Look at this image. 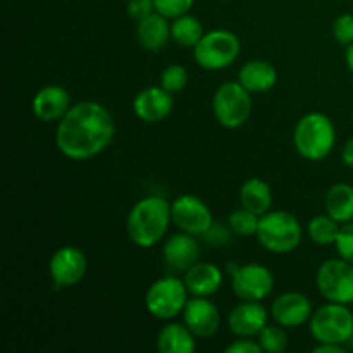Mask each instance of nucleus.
<instances>
[{
	"mask_svg": "<svg viewBox=\"0 0 353 353\" xmlns=\"http://www.w3.org/2000/svg\"><path fill=\"white\" fill-rule=\"evenodd\" d=\"M171 223V203L162 196L150 195L131 207L126 217V231L137 247L152 248L164 240Z\"/></svg>",
	"mask_w": 353,
	"mask_h": 353,
	"instance_id": "2",
	"label": "nucleus"
},
{
	"mask_svg": "<svg viewBox=\"0 0 353 353\" xmlns=\"http://www.w3.org/2000/svg\"><path fill=\"white\" fill-rule=\"evenodd\" d=\"M219 2H224V0H219Z\"/></svg>",
	"mask_w": 353,
	"mask_h": 353,
	"instance_id": "39",
	"label": "nucleus"
},
{
	"mask_svg": "<svg viewBox=\"0 0 353 353\" xmlns=\"http://www.w3.org/2000/svg\"><path fill=\"white\" fill-rule=\"evenodd\" d=\"M172 93L159 86L143 88L133 100V112L141 123L157 124L172 112Z\"/></svg>",
	"mask_w": 353,
	"mask_h": 353,
	"instance_id": "16",
	"label": "nucleus"
},
{
	"mask_svg": "<svg viewBox=\"0 0 353 353\" xmlns=\"http://www.w3.org/2000/svg\"><path fill=\"white\" fill-rule=\"evenodd\" d=\"M155 12V3L154 0H130L128 2V14L133 17L134 21H141L147 16Z\"/></svg>",
	"mask_w": 353,
	"mask_h": 353,
	"instance_id": "34",
	"label": "nucleus"
},
{
	"mask_svg": "<svg viewBox=\"0 0 353 353\" xmlns=\"http://www.w3.org/2000/svg\"><path fill=\"white\" fill-rule=\"evenodd\" d=\"M154 3L155 12L162 14L168 19H176L183 14H188L195 0H154Z\"/></svg>",
	"mask_w": 353,
	"mask_h": 353,
	"instance_id": "30",
	"label": "nucleus"
},
{
	"mask_svg": "<svg viewBox=\"0 0 353 353\" xmlns=\"http://www.w3.org/2000/svg\"><path fill=\"white\" fill-rule=\"evenodd\" d=\"M164 262L172 271H188L200 259V245L196 236L179 231L168 238L162 248Z\"/></svg>",
	"mask_w": 353,
	"mask_h": 353,
	"instance_id": "18",
	"label": "nucleus"
},
{
	"mask_svg": "<svg viewBox=\"0 0 353 353\" xmlns=\"http://www.w3.org/2000/svg\"><path fill=\"white\" fill-rule=\"evenodd\" d=\"M71 95L61 85H47L38 90L31 100L33 116L41 123H59L71 109Z\"/></svg>",
	"mask_w": 353,
	"mask_h": 353,
	"instance_id": "15",
	"label": "nucleus"
},
{
	"mask_svg": "<svg viewBox=\"0 0 353 353\" xmlns=\"http://www.w3.org/2000/svg\"><path fill=\"white\" fill-rule=\"evenodd\" d=\"M138 43L148 52H159L171 38V24L168 17L154 12L137 24Z\"/></svg>",
	"mask_w": 353,
	"mask_h": 353,
	"instance_id": "21",
	"label": "nucleus"
},
{
	"mask_svg": "<svg viewBox=\"0 0 353 353\" xmlns=\"http://www.w3.org/2000/svg\"><path fill=\"white\" fill-rule=\"evenodd\" d=\"M257 240L272 254H290L302 243L303 230L300 221L286 210H269L261 216Z\"/></svg>",
	"mask_w": 353,
	"mask_h": 353,
	"instance_id": "4",
	"label": "nucleus"
},
{
	"mask_svg": "<svg viewBox=\"0 0 353 353\" xmlns=\"http://www.w3.org/2000/svg\"><path fill=\"white\" fill-rule=\"evenodd\" d=\"M238 81L250 93H265L278 83V71L271 62L254 59L241 65L238 71Z\"/></svg>",
	"mask_w": 353,
	"mask_h": 353,
	"instance_id": "20",
	"label": "nucleus"
},
{
	"mask_svg": "<svg viewBox=\"0 0 353 353\" xmlns=\"http://www.w3.org/2000/svg\"><path fill=\"white\" fill-rule=\"evenodd\" d=\"M345 62H347V68L350 69V72L353 74V43H350L345 50Z\"/></svg>",
	"mask_w": 353,
	"mask_h": 353,
	"instance_id": "38",
	"label": "nucleus"
},
{
	"mask_svg": "<svg viewBox=\"0 0 353 353\" xmlns=\"http://www.w3.org/2000/svg\"><path fill=\"white\" fill-rule=\"evenodd\" d=\"M203 34H205V31H203L202 23L190 12L172 19L171 40H174L181 47L193 48L202 40Z\"/></svg>",
	"mask_w": 353,
	"mask_h": 353,
	"instance_id": "25",
	"label": "nucleus"
},
{
	"mask_svg": "<svg viewBox=\"0 0 353 353\" xmlns=\"http://www.w3.org/2000/svg\"><path fill=\"white\" fill-rule=\"evenodd\" d=\"M259 345L262 347V352L268 353H281L288 348V334L285 327L276 324H268L257 336Z\"/></svg>",
	"mask_w": 353,
	"mask_h": 353,
	"instance_id": "28",
	"label": "nucleus"
},
{
	"mask_svg": "<svg viewBox=\"0 0 353 353\" xmlns=\"http://www.w3.org/2000/svg\"><path fill=\"white\" fill-rule=\"evenodd\" d=\"M188 288L185 281L176 276L157 279L145 295V307L148 314L159 321H171L181 316L188 303Z\"/></svg>",
	"mask_w": 353,
	"mask_h": 353,
	"instance_id": "8",
	"label": "nucleus"
},
{
	"mask_svg": "<svg viewBox=\"0 0 353 353\" xmlns=\"http://www.w3.org/2000/svg\"><path fill=\"white\" fill-rule=\"evenodd\" d=\"M116 123L105 105L93 100L72 103L57 123L55 145L69 161H90L112 145Z\"/></svg>",
	"mask_w": 353,
	"mask_h": 353,
	"instance_id": "1",
	"label": "nucleus"
},
{
	"mask_svg": "<svg viewBox=\"0 0 353 353\" xmlns=\"http://www.w3.org/2000/svg\"><path fill=\"white\" fill-rule=\"evenodd\" d=\"M333 37L343 47L353 43V14H341L334 19Z\"/></svg>",
	"mask_w": 353,
	"mask_h": 353,
	"instance_id": "32",
	"label": "nucleus"
},
{
	"mask_svg": "<svg viewBox=\"0 0 353 353\" xmlns=\"http://www.w3.org/2000/svg\"><path fill=\"white\" fill-rule=\"evenodd\" d=\"M231 290L240 300L262 302L274 290V276L262 264L236 265L231 271Z\"/></svg>",
	"mask_w": 353,
	"mask_h": 353,
	"instance_id": "10",
	"label": "nucleus"
},
{
	"mask_svg": "<svg viewBox=\"0 0 353 353\" xmlns=\"http://www.w3.org/2000/svg\"><path fill=\"white\" fill-rule=\"evenodd\" d=\"M183 323L196 338H210L219 331L221 314L207 296H193L183 310Z\"/></svg>",
	"mask_w": 353,
	"mask_h": 353,
	"instance_id": "14",
	"label": "nucleus"
},
{
	"mask_svg": "<svg viewBox=\"0 0 353 353\" xmlns=\"http://www.w3.org/2000/svg\"><path fill=\"white\" fill-rule=\"evenodd\" d=\"M171 217L179 231H185L193 236H203L214 224L212 210L195 195L178 196L171 203Z\"/></svg>",
	"mask_w": 353,
	"mask_h": 353,
	"instance_id": "11",
	"label": "nucleus"
},
{
	"mask_svg": "<svg viewBox=\"0 0 353 353\" xmlns=\"http://www.w3.org/2000/svg\"><path fill=\"white\" fill-rule=\"evenodd\" d=\"M195 338L185 323H169L159 331L157 350L161 353H192L196 348Z\"/></svg>",
	"mask_w": 353,
	"mask_h": 353,
	"instance_id": "22",
	"label": "nucleus"
},
{
	"mask_svg": "<svg viewBox=\"0 0 353 353\" xmlns=\"http://www.w3.org/2000/svg\"><path fill=\"white\" fill-rule=\"evenodd\" d=\"M312 314V302L300 292L281 293L271 305V317L274 323L290 330L303 326L307 321H310Z\"/></svg>",
	"mask_w": 353,
	"mask_h": 353,
	"instance_id": "13",
	"label": "nucleus"
},
{
	"mask_svg": "<svg viewBox=\"0 0 353 353\" xmlns=\"http://www.w3.org/2000/svg\"><path fill=\"white\" fill-rule=\"evenodd\" d=\"M341 159H343V164L347 168L353 169V137L348 138L347 143H345L343 150H341Z\"/></svg>",
	"mask_w": 353,
	"mask_h": 353,
	"instance_id": "36",
	"label": "nucleus"
},
{
	"mask_svg": "<svg viewBox=\"0 0 353 353\" xmlns=\"http://www.w3.org/2000/svg\"><path fill=\"white\" fill-rule=\"evenodd\" d=\"M316 285L321 295L333 303H353V264L341 257L330 259L317 269Z\"/></svg>",
	"mask_w": 353,
	"mask_h": 353,
	"instance_id": "9",
	"label": "nucleus"
},
{
	"mask_svg": "<svg viewBox=\"0 0 353 353\" xmlns=\"http://www.w3.org/2000/svg\"><path fill=\"white\" fill-rule=\"evenodd\" d=\"M327 216L333 217L340 224L353 221V186L347 183H336L331 186L324 199Z\"/></svg>",
	"mask_w": 353,
	"mask_h": 353,
	"instance_id": "24",
	"label": "nucleus"
},
{
	"mask_svg": "<svg viewBox=\"0 0 353 353\" xmlns=\"http://www.w3.org/2000/svg\"><path fill=\"white\" fill-rule=\"evenodd\" d=\"M259 223H261V216L243 209V207L231 212L230 217H228V226L231 228V231L236 236H255L259 230Z\"/></svg>",
	"mask_w": 353,
	"mask_h": 353,
	"instance_id": "27",
	"label": "nucleus"
},
{
	"mask_svg": "<svg viewBox=\"0 0 353 353\" xmlns=\"http://www.w3.org/2000/svg\"><path fill=\"white\" fill-rule=\"evenodd\" d=\"M309 330L317 343L345 345L353 340V314L348 305L327 302L312 314Z\"/></svg>",
	"mask_w": 353,
	"mask_h": 353,
	"instance_id": "5",
	"label": "nucleus"
},
{
	"mask_svg": "<svg viewBox=\"0 0 353 353\" xmlns=\"http://www.w3.org/2000/svg\"><path fill=\"white\" fill-rule=\"evenodd\" d=\"M336 143V128L330 116L309 112L302 116L293 130V145L305 161L319 162L333 152Z\"/></svg>",
	"mask_w": 353,
	"mask_h": 353,
	"instance_id": "3",
	"label": "nucleus"
},
{
	"mask_svg": "<svg viewBox=\"0 0 353 353\" xmlns=\"http://www.w3.org/2000/svg\"><path fill=\"white\" fill-rule=\"evenodd\" d=\"M338 257L353 264V221L352 223L341 224L340 233H338L336 241H334Z\"/></svg>",
	"mask_w": 353,
	"mask_h": 353,
	"instance_id": "31",
	"label": "nucleus"
},
{
	"mask_svg": "<svg viewBox=\"0 0 353 353\" xmlns=\"http://www.w3.org/2000/svg\"><path fill=\"white\" fill-rule=\"evenodd\" d=\"M186 85H188V71L183 65L171 64L162 71L161 86L172 95L183 92Z\"/></svg>",
	"mask_w": 353,
	"mask_h": 353,
	"instance_id": "29",
	"label": "nucleus"
},
{
	"mask_svg": "<svg viewBox=\"0 0 353 353\" xmlns=\"http://www.w3.org/2000/svg\"><path fill=\"white\" fill-rule=\"evenodd\" d=\"M241 52L240 38L230 30L207 31L193 47V59L207 71H221L234 64Z\"/></svg>",
	"mask_w": 353,
	"mask_h": 353,
	"instance_id": "6",
	"label": "nucleus"
},
{
	"mask_svg": "<svg viewBox=\"0 0 353 353\" xmlns=\"http://www.w3.org/2000/svg\"><path fill=\"white\" fill-rule=\"evenodd\" d=\"M240 203L243 209L264 216L271 210L272 205V190L264 179L250 178L241 185L240 188Z\"/></svg>",
	"mask_w": 353,
	"mask_h": 353,
	"instance_id": "23",
	"label": "nucleus"
},
{
	"mask_svg": "<svg viewBox=\"0 0 353 353\" xmlns=\"http://www.w3.org/2000/svg\"><path fill=\"white\" fill-rule=\"evenodd\" d=\"M268 319L269 314L261 302L241 300L228 316V327L236 338H254L268 326Z\"/></svg>",
	"mask_w": 353,
	"mask_h": 353,
	"instance_id": "17",
	"label": "nucleus"
},
{
	"mask_svg": "<svg viewBox=\"0 0 353 353\" xmlns=\"http://www.w3.org/2000/svg\"><path fill=\"white\" fill-rule=\"evenodd\" d=\"M212 112L228 130L243 126L252 116V93L240 81L223 83L212 97Z\"/></svg>",
	"mask_w": 353,
	"mask_h": 353,
	"instance_id": "7",
	"label": "nucleus"
},
{
	"mask_svg": "<svg viewBox=\"0 0 353 353\" xmlns=\"http://www.w3.org/2000/svg\"><path fill=\"white\" fill-rule=\"evenodd\" d=\"M314 353H343L345 347L334 343H317L314 347Z\"/></svg>",
	"mask_w": 353,
	"mask_h": 353,
	"instance_id": "37",
	"label": "nucleus"
},
{
	"mask_svg": "<svg viewBox=\"0 0 353 353\" xmlns=\"http://www.w3.org/2000/svg\"><path fill=\"white\" fill-rule=\"evenodd\" d=\"M262 352V347L257 340L252 338H238L236 341L230 343L226 347V353H259Z\"/></svg>",
	"mask_w": 353,
	"mask_h": 353,
	"instance_id": "35",
	"label": "nucleus"
},
{
	"mask_svg": "<svg viewBox=\"0 0 353 353\" xmlns=\"http://www.w3.org/2000/svg\"><path fill=\"white\" fill-rule=\"evenodd\" d=\"M340 228L341 224L338 221H334L327 214H321V216L312 217L309 221V224H307V234L319 247H330V245H334V241H336Z\"/></svg>",
	"mask_w": 353,
	"mask_h": 353,
	"instance_id": "26",
	"label": "nucleus"
},
{
	"mask_svg": "<svg viewBox=\"0 0 353 353\" xmlns=\"http://www.w3.org/2000/svg\"><path fill=\"white\" fill-rule=\"evenodd\" d=\"M233 231H231V228L228 226V224H216L214 223L212 226L209 228V231H207L205 234H203V240H205L207 245H210V247H226V245H230L231 241V236H233Z\"/></svg>",
	"mask_w": 353,
	"mask_h": 353,
	"instance_id": "33",
	"label": "nucleus"
},
{
	"mask_svg": "<svg viewBox=\"0 0 353 353\" xmlns=\"http://www.w3.org/2000/svg\"><path fill=\"white\" fill-rule=\"evenodd\" d=\"M185 285L190 295L210 296L223 286V272L216 264L210 262H196L195 265L185 271Z\"/></svg>",
	"mask_w": 353,
	"mask_h": 353,
	"instance_id": "19",
	"label": "nucleus"
},
{
	"mask_svg": "<svg viewBox=\"0 0 353 353\" xmlns=\"http://www.w3.org/2000/svg\"><path fill=\"white\" fill-rule=\"evenodd\" d=\"M88 271V259L78 247H62L48 262V274L57 288H72L83 281Z\"/></svg>",
	"mask_w": 353,
	"mask_h": 353,
	"instance_id": "12",
	"label": "nucleus"
}]
</instances>
